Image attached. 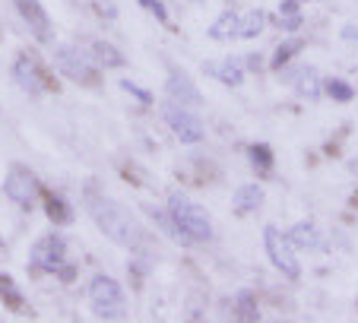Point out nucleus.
I'll return each instance as SVG.
<instances>
[{
  "mask_svg": "<svg viewBox=\"0 0 358 323\" xmlns=\"http://www.w3.org/2000/svg\"><path fill=\"white\" fill-rule=\"evenodd\" d=\"M89 213H92V219L99 222V229L105 231L115 244H136L140 241V229H136L134 215H130L121 203L95 194V196H89Z\"/></svg>",
  "mask_w": 358,
  "mask_h": 323,
  "instance_id": "1",
  "label": "nucleus"
},
{
  "mask_svg": "<svg viewBox=\"0 0 358 323\" xmlns=\"http://www.w3.org/2000/svg\"><path fill=\"white\" fill-rule=\"evenodd\" d=\"M169 219L178 235L187 238V241H210L213 238L210 213L203 206H196V203H190L187 196H181V194L169 196Z\"/></svg>",
  "mask_w": 358,
  "mask_h": 323,
  "instance_id": "2",
  "label": "nucleus"
},
{
  "mask_svg": "<svg viewBox=\"0 0 358 323\" xmlns=\"http://www.w3.org/2000/svg\"><path fill=\"white\" fill-rule=\"evenodd\" d=\"M32 266L45 269V273H57L64 282H73V276H76V266L67 263V244H64V238H57V235H48L35 244Z\"/></svg>",
  "mask_w": 358,
  "mask_h": 323,
  "instance_id": "3",
  "label": "nucleus"
},
{
  "mask_svg": "<svg viewBox=\"0 0 358 323\" xmlns=\"http://www.w3.org/2000/svg\"><path fill=\"white\" fill-rule=\"evenodd\" d=\"M264 247H266V257L270 263L282 273L285 279H298L301 276V263H298V254H295V244L289 241L285 231H279L276 225H266L264 229Z\"/></svg>",
  "mask_w": 358,
  "mask_h": 323,
  "instance_id": "4",
  "label": "nucleus"
},
{
  "mask_svg": "<svg viewBox=\"0 0 358 323\" xmlns=\"http://www.w3.org/2000/svg\"><path fill=\"white\" fill-rule=\"evenodd\" d=\"M89 304H92L95 314H99V317H108V320L127 314L124 289L111 276H95L92 282H89Z\"/></svg>",
  "mask_w": 358,
  "mask_h": 323,
  "instance_id": "5",
  "label": "nucleus"
},
{
  "mask_svg": "<svg viewBox=\"0 0 358 323\" xmlns=\"http://www.w3.org/2000/svg\"><path fill=\"white\" fill-rule=\"evenodd\" d=\"M55 64L61 70V76L80 82V86H99V73H95V64L89 61V54H83L80 48H61L55 54Z\"/></svg>",
  "mask_w": 358,
  "mask_h": 323,
  "instance_id": "6",
  "label": "nucleus"
},
{
  "mask_svg": "<svg viewBox=\"0 0 358 323\" xmlns=\"http://www.w3.org/2000/svg\"><path fill=\"white\" fill-rule=\"evenodd\" d=\"M162 117H165V124L175 130V136L181 143H200L203 140V124L196 121V115H190L187 108H181V101H175V99L165 101Z\"/></svg>",
  "mask_w": 358,
  "mask_h": 323,
  "instance_id": "7",
  "label": "nucleus"
},
{
  "mask_svg": "<svg viewBox=\"0 0 358 323\" xmlns=\"http://www.w3.org/2000/svg\"><path fill=\"white\" fill-rule=\"evenodd\" d=\"M3 194H7L13 203H20V206L29 209V206H35V200L41 196V187H38L32 171L22 168V165H13L7 181H3Z\"/></svg>",
  "mask_w": 358,
  "mask_h": 323,
  "instance_id": "8",
  "label": "nucleus"
},
{
  "mask_svg": "<svg viewBox=\"0 0 358 323\" xmlns=\"http://www.w3.org/2000/svg\"><path fill=\"white\" fill-rule=\"evenodd\" d=\"M13 7L20 10V16L26 20V26L32 29V35L38 41H51L55 38V29H51V20H48L45 7L38 0H13Z\"/></svg>",
  "mask_w": 358,
  "mask_h": 323,
  "instance_id": "9",
  "label": "nucleus"
},
{
  "mask_svg": "<svg viewBox=\"0 0 358 323\" xmlns=\"http://www.w3.org/2000/svg\"><path fill=\"white\" fill-rule=\"evenodd\" d=\"M13 80L20 82L29 95H41V92H45V76H41L38 64H35L29 54H20V57L13 61Z\"/></svg>",
  "mask_w": 358,
  "mask_h": 323,
  "instance_id": "10",
  "label": "nucleus"
},
{
  "mask_svg": "<svg viewBox=\"0 0 358 323\" xmlns=\"http://www.w3.org/2000/svg\"><path fill=\"white\" fill-rule=\"evenodd\" d=\"M285 235L301 250H324V235H320V229L314 222H298V225H292Z\"/></svg>",
  "mask_w": 358,
  "mask_h": 323,
  "instance_id": "11",
  "label": "nucleus"
},
{
  "mask_svg": "<svg viewBox=\"0 0 358 323\" xmlns=\"http://www.w3.org/2000/svg\"><path fill=\"white\" fill-rule=\"evenodd\" d=\"M238 215H248V213H257L264 206V187L260 184H241L235 190V200H231Z\"/></svg>",
  "mask_w": 358,
  "mask_h": 323,
  "instance_id": "12",
  "label": "nucleus"
},
{
  "mask_svg": "<svg viewBox=\"0 0 358 323\" xmlns=\"http://www.w3.org/2000/svg\"><path fill=\"white\" fill-rule=\"evenodd\" d=\"M203 70L213 76V80H219V82H225V86H241L244 82V70H241V64L238 61H210V64H203Z\"/></svg>",
  "mask_w": 358,
  "mask_h": 323,
  "instance_id": "13",
  "label": "nucleus"
},
{
  "mask_svg": "<svg viewBox=\"0 0 358 323\" xmlns=\"http://www.w3.org/2000/svg\"><path fill=\"white\" fill-rule=\"evenodd\" d=\"M165 89H169V95L175 101H181V105H196L200 101V95H196L194 82L187 80V76L181 73V70H171L169 80H165Z\"/></svg>",
  "mask_w": 358,
  "mask_h": 323,
  "instance_id": "14",
  "label": "nucleus"
},
{
  "mask_svg": "<svg viewBox=\"0 0 358 323\" xmlns=\"http://www.w3.org/2000/svg\"><path fill=\"white\" fill-rule=\"evenodd\" d=\"M295 92L301 95V99H311L317 101L320 95H324V82L317 80V73H314V67H301L295 76Z\"/></svg>",
  "mask_w": 358,
  "mask_h": 323,
  "instance_id": "15",
  "label": "nucleus"
},
{
  "mask_svg": "<svg viewBox=\"0 0 358 323\" xmlns=\"http://www.w3.org/2000/svg\"><path fill=\"white\" fill-rule=\"evenodd\" d=\"M266 20L270 16L264 13V10H248L244 16H238V38H257L260 32L266 29Z\"/></svg>",
  "mask_w": 358,
  "mask_h": 323,
  "instance_id": "16",
  "label": "nucleus"
},
{
  "mask_svg": "<svg viewBox=\"0 0 358 323\" xmlns=\"http://www.w3.org/2000/svg\"><path fill=\"white\" fill-rule=\"evenodd\" d=\"M41 203H45V215L51 219V222L67 225L70 219H73V209H70V203H67V200H61V196H55V194H41Z\"/></svg>",
  "mask_w": 358,
  "mask_h": 323,
  "instance_id": "17",
  "label": "nucleus"
},
{
  "mask_svg": "<svg viewBox=\"0 0 358 323\" xmlns=\"http://www.w3.org/2000/svg\"><path fill=\"white\" fill-rule=\"evenodd\" d=\"M301 51H304V41H301V38H285V41H279L276 51H273V57H270V67H273V70H282L285 64L295 61Z\"/></svg>",
  "mask_w": 358,
  "mask_h": 323,
  "instance_id": "18",
  "label": "nucleus"
},
{
  "mask_svg": "<svg viewBox=\"0 0 358 323\" xmlns=\"http://www.w3.org/2000/svg\"><path fill=\"white\" fill-rule=\"evenodd\" d=\"M248 159H250V165H254L257 175H273L276 159H273V149L266 146V143H254V146H248Z\"/></svg>",
  "mask_w": 358,
  "mask_h": 323,
  "instance_id": "19",
  "label": "nucleus"
},
{
  "mask_svg": "<svg viewBox=\"0 0 358 323\" xmlns=\"http://www.w3.org/2000/svg\"><path fill=\"white\" fill-rule=\"evenodd\" d=\"M235 32H238V13H231V10L219 13V16H216V22L210 26V38H216V41L231 38Z\"/></svg>",
  "mask_w": 358,
  "mask_h": 323,
  "instance_id": "20",
  "label": "nucleus"
},
{
  "mask_svg": "<svg viewBox=\"0 0 358 323\" xmlns=\"http://www.w3.org/2000/svg\"><path fill=\"white\" fill-rule=\"evenodd\" d=\"M92 57L101 64V67H121L124 64L121 51H117L115 45H108V41H92Z\"/></svg>",
  "mask_w": 358,
  "mask_h": 323,
  "instance_id": "21",
  "label": "nucleus"
},
{
  "mask_svg": "<svg viewBox=\"0 0 358 323\" xmlns=\"http://www.w3.org/2000/svg\"><path fill=\"white\" fill-rule=\"evenodd\" d=\"M235 317L238 320H260V308H257V298L250 295V292H241L235 295Z\"/></svg>",
  "mask_w": 358,
  "mask_h": 323,
  "instance_id": "22",
  "label": "nucleus"
},
{
  "mask_svg": "<svg viewBox=\"0 0 358 323\" xmlns=\"http://www.w3.org/2000/svg\"><path fill=\"white\" fill-rule=\"evenodd\" d=\"M324 95H330L333 101L345 105V101L355 99V89H352L345 80H336V76H333V80H327V82H324Z\"/></svg>",
  "mask_w": 358,
  "mask_h": 323,
  "instance_id": "23",
  "label": "nucleus"
},
{
  "mask_svg": "<svg viewBox=\"0 0 358 323\" xmlns=\"http://www.w3.org/2000/svg\"><path fill=\"white\" fill-rule=\"evenodd\" d=\"M0 298H3V304L13 310L22 308V292L16 289V282L10 276H0Z\"/></svg>",
  "mask_w": 358,
  "mask_h": 323,
  "instance_id": "24",
  "label": "nucleus"
},
{
  "mask_svg": "<svg viewBox=\"0 0 358 323\" xmlns=\"http://www.w3.org/2000/svg\"><path fill=\"white\" fill-rule=\"evenodd\" d=\"M121 89H124V92L134 95V99L140 101V105H152V92H149V89L136 86V82H130V80H121Z\"/></svg>",
  "mask_w": 358,
  "mask_h": 323,
  "instance_id": "25",
  "label": "nucleus"
},
{
  "mask_svg": "<svg viewBox=\"0 0 358 323\" xmlns=\"http://www.w3.org/2000/svg\"><path fill=\"white\" fill-rule=\"evenodd\" d=\"M301 13H279V20H276V26L279 29H285V32H298L301 29Z\"/></svg>",
  "mask_w": 358,
  "mask_h": 323,
  "instance_id": "26",
  "label": "nucleus"
},
{
  "mask_svg": "<svg viewBox=\"0 0 358 323\" xmlns=\"http://www.w3.org/2000/svg\"><path fill=\"white\" fill-rule=\"evenodd\" d=\"M143 7L149 10V13L156 16L159 22H162V26H169V13H165V7H162V0H140Z\"/></svg>",
  "mask_w": 358,
  "mask_h": 323,
  "instance_id": "27",
  "label": "nucleus"
},
{
  "mask_svg": "<svg viewBox=\"0 0 358 323\" xmlns=\"http://www.w3.org/2000/svg\"><path fill=\"white\" fill-rule=\"evenodd\" d=\"M339 38H343V41H352V45L358 48V29H355V26H343V29H339Z\"/></svg>",
  "mask_w": 358,
  "mask_h": 323,
  "instance_id": "28",
  "label": "nucleus"
},
{
  "mask_svg": "<svg viewBox=\"0 0 358 323\" xmlns=\"http://www.w3.org/2000/svg\"><path fill=\"white\" fill-rule=\"evenodd\" d=\"M279 13H301V0H282Z\"/></svg>",
  "mask_w": 358,
  "mask_h": 323,
  "instance_id": "29",
  "label": "nucleus"
},
{
  "mask_svg": "<svg viewBox=\"0 0 358 323\" xmlns=\"http://www.w3.org/2000/svg\"><path fill=\"white\" fill-rule=\"evenodd\" d=\"M301 3H320V0H301Z\"/></svg>",
  "mask_w": 358,
  "mask_h": 323,
  "instance_id": "30",
  "label": "nucleus"
}]
</instances>
